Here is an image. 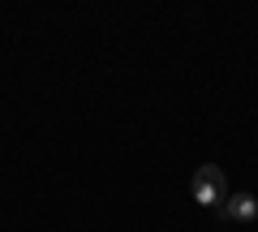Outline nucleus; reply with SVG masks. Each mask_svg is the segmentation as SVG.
I'll return each instance as SVG.
<instances>
[{"label":"nucleus","mask_w":258,"mask_h":232,"mask_svg":"<svg viewBox=\"0 0 258 232\" xmlns=\"http://www.w3.org/2000/svg\"><path fill=\"white\" fill-rule=\"evenodd\" d=\"M224 198H228V177H224V168L203 164L198 172H194V202H198V206H211V211H220Z\"/></svg>","instance_id":"nucleus-1"},{"label":"nucleus","mask_w":258,"mask_h":232,"mask_svg":"<svg viewBox=\"0 0 258 232\" xmlns=\"http://www.w3.org/2000/svg\"><path fill=\"white\" fill-rule=\"evenodd\" d=\"M220 215L224 219H237V223H254L258 219V198L254 194H232V198H224Z\"/></svg>","instance_id":"nucleus-2"}]
</instances>
